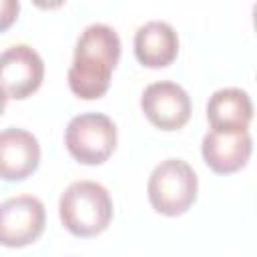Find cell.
I'll list each match as a JSON object with an SVG mask.
<instances>
[{
  "mask_svg": "<svg viewBox=\"0 0 257 257\" xmlns=\"http://www.w3.org/2000/svg\"><path fill=\"white\" fill-rule=\"evenodd\" d=\"M120 58V38L108 24L86 26L74 46V58L68 68V86L72 94L84 100L100 98L110 86V74Z\"/></svg>",
  "mask_w": 257,
  "mask_h": 257,
  "instance_id": "6da1fadb",
  "label": "cell"
},
{
  "mask_svg": "<svg viewBox=\"0 0 257 257\" xmlns=\"http://www.w3.org/2000/svg\"><path fill=\"white\" fill-rule=\"evenodd\" d=\"M58 213L62 225L76 237L102 233L112 219V199L94 181H74L60 195Z\"/></svg>",
  "mask_w": 257,
  "mask_h": 257,
  "instance_id": "7a4b0ae2",
  "label": "cell"
},
{
  "mask_svg": "<svg viewBox=\"0 0 257 257\" xmlns=\"http://www.w3.org/2000/svg\"><path fill=\"white\" fill-rule=\"evenodd\" d=\"M199 181L193 167L183 159L161 161L147 183L153 209L167 217L183 215L197 199Z\"/></svg>",
  "mask_w": 257,
  "mask_h": 257,
  "instance_id": "3957f363",
  "label": "cell"
},
{
  "mask_svg": "<svg viewBox=\"0 0 257 257\" xmlns=\"http://www.w3.org/2000/svg\"><path fill=\"white\" fill-rule=\"evenodd\" d=\"M64 145L78 163L100 165L116 147V126L102 112L78 114L64 131Z\"/></svg>",
  "mask_w": 257,
  "mask_h": 257,
  "instance_id": "277c9868",
  "label": "cell"
},
{
  "mask_svg": "<svg viewBox=\"0 0 257 257\" xmlns=\"http://www.w3.org/2000/svg\"><path fill=\"white\" fill-rule=\"evenodd\" d=\"M44 225L46 211L38 197L18 195L0 203V245H30L42 235Z\"/></svg>",
  "mask_w": 257,
  "mask_h": 257,
  "instance_id": "5b68a950",
  "label": "cell"
},
{
  "mask_svg": "<svg viewBox=\"0 0 257 257\" xmlns=\"http://www.w3.org/2000/svg\"><path fill=\"white\" fill-rule=\"evenodd\" d=\"M44 78V62L28 44H14L0 52V88L8 98H28Z\"/></svg>",
  "mask_w": 257,
  "mask_h": 257,
  "instance_id": "8992f818",
  "label": "cell"
},
{
  "mask_svg": "<svg viewBox=\"0 0 257 257\" xmlns=\"http://www.w3.org/2000/svg\"><path fill=\"white\" fill-rule=\"evenodd\" d=\"M145 116L161 131H177L191 118V98L187 90L173 80H159L145 88L141 96Z\"/></svg>",
  "mask_w": 257,
  "mask_h": 257,
  "instance_id": "52a82bcc",
  "label": "cell"
},
{
  "mask_svg": "<svg viewBox=\"0 0 257 257\" xmlns=\"http://www.w3.org/2000/svg\"><path fill=\"white\" fill-rule=\"evenodd\" d=\"M253 141L249 131L221 133L209 131L201 143V155L207 167L217 175H231L243 169L251 157Z\"/></svg>",
  "mask_w": 257,
  "mask_h": 257,
  "instance_id": "ba28073f",
  "label": "cell"
},
{
  "mask_svg": "<svg viewBox=\"0 0 257 257\" xmlns=\"http://www.w3.org/2000/svg\"><path fill=\"white\" fill-rule=\"evenodd\" d=\"M40 163L38 139L24 128L0 131V179L24 181L30 177Z\"/></svg>",
  "mask_w": 257,
  "mask_h": 257,
  "instance_id": "9c48e42d",
  "label": "cell"
},
{
  "mask_svg": "<svg viewBox=\"0 0 257 257\" xmlns=\"http://www.w3.org/2000/svg\"><path fill=\"white\" fill-rule=\"evenodd\" d=\"M253 118V102L249 94L241 88L227 86L211 94L207 102V120L211 131L239 133L247 131Z\"/></svg>",
  "mask_w": 257,
  "mask_h": 257,
  "instance_id": "30bf717a",
  "label": "cell"
},
{
  "mask_svg": "<svg viewBox=\"0 0 257 257\" xmlns=\"http://www.w3.org/2000/svg\"><path fill=\"white\" fill-rule=\"evenodd\" d=\"M179 54V36L169 22L151 20L135 34V56L143 66H169Z\"/></svg>",
  "mask_w": 257,
  "mask_h": 257,
  "instance_id": "8fae6325",
  "label": "cell"
},
{
  "mask_svg": "<svg viewBox=\"0 0 257 257\" xmlns=\"http://www.w3.org/2000/svg\"><path fill=\"white\" fill-rule=\"evenodd\" d=\"M20 12V2L16 0H0V32L10 28Z\"/></svg>",
  "mask_w": 257,
  "mask_h": 257,
  "instance_id": "7c38bea8",
  "label": "cell"
},
{
  "mask_svg": "<svg viewBox=\"0 0 257 257\" xmlns=\"http://www.w3.org/2000/svg\"><path fill=\"white\" fill-rule=\"evenodd\" d=\"M6 102H8V96H6V92L0 88V116H2L4 108H6Z\"/></svg>",
  "mask_w": 257,
  "mask_h": 257,
  "instance_id": "4fadbf2b",
  "label": "cell"
}]
</instances>
